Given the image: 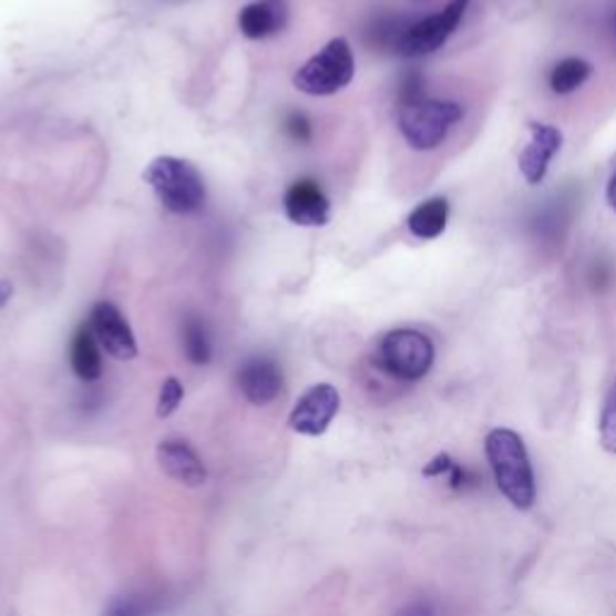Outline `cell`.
<instances>
[{
	"label": "cell",
	"instance_id": "cell-18",
	"mask_svg": "<svg viewBox=\"0 0 616 616\" xmlns=\"http://www.w3.org/2000/svg\"><path fill=\"white\" fill-rule=\"evenodd\" d=\"M154 612L157 605L147 595H116L106 602L102 616H152Z\"/></svg>",
	"mask_w": 616,
	"mask_h": 616
},
{
	"label": "cell",
	"instance_id": "cell-15",
	"mask_svg": "<svg viewBox=\"0 0 616 616\" xmlns=\"http://www.w3.org/2000/svg\"><path fill=\"white\" fill-rule=\"evenodd\" d=\"M448 213H451V205H448L445 198H431L412 209L408 217V229L422 242L437 239V236L445 232Z\"/></svg>",
	"mask_w": 616,
	"mask_h": 616
},
{
	"label": "cell",
	"instance_id": "cell-20",
	"mask_svg": "<svg viewBox=\"0 0 616 616\" xmlns=\"http://www.w3.org/2000/svg\"><path fill=\"white\" fill-rule=\"evenodd\" d=\"M181 400H184V386H181L178 378H166V381L162 383V390H160L157 417H162V419L172 417L178 410Z\"/></svg>",
	"mask_w": 616,
	"mask_h": 616
},
{
	"label": "cell",
	"instance_id": "cell-10",
	"mask_svg": "<svg viewBox=\"0 0 616 616\" xmlns=\"http://www.w3.org/2000/svg\"><path fill=\"white\" fill-rule=\"evenodd\" d=\"M564 135L554 125L547 123H530V143L517 157V166L530 186H537L550 172V162L554 154L562 150Z\"/></svg>",
	"mask_w": 616,
	"mask_h": 616
},
{
	"label": "cell",
	"instance_id": "cell-29",
	"mask_svg": "<svg viewBox=\"0 0 616 616\" xmlns=\"http://www.w3.org/2000/svg\"><path fill=\"white\" fill-rule=\"evenodd\" d=\"M414 3H427V0H414Z\"/></svg>",
	"mask_w": 616,
	"mask_h": 616
},
{
	"label": "cell",
	"instance_id": "cell-3",
	"mask_svg": "<svg viewBox=\"0 0 616 616\" xmlns=\"http://www.w3.org/2000/svg\"><path fill=\"white\" fill-rule=\"evenodd\" d=\"M462 119V106L455 102L441 100H414L408 104H400L398 111V129L412 150L429 152L443 145L448 133Z\"/></svg>",
	"mask_w": 616,
	"mask_h": 616
},
{
	"label": "cell",
	"instance_id": "cell-13",
	"mask_svg": "<svg viewBox=\"0 0 616 616\" xmlns=\"http://www.w3.org/2000/svg\"><path fill=\"white\" fill-rule=\"evenodd\" d=\"M289 6L287 0H254L239 12V30L246 39H268L287 27Z\"/></svg>",
	"mask_w": 616,
	"mask_h": 616
},
{
	"label": "cell",
	"instance_id": "cell-1",
	"mask_svg": "<svg viewBox=\"0 0 616 616\" xmlns=\"http://www.w3.org/2000/svg\"><path fill=\"white\" fill-rule=\"evenodd\" d=\"M484 448L501 494L521 511L535 506V470H532L523 439L511 429H494L489 431Z\"/></svg>",
	"mask_w": 616,
	"mask_h": 616
},
{
	"label": "cell",
	"instance_id": "cell-27",
	"mask_svg": "<svg viewBox=\"0 0 616 616\" xmlns=\"http://www.w3.org/2000/svg\"><path fill=\"white\" fill-rule=\"evenodd\" d=\"M607 203H609V207L616 213V172H614V176L609 178V184H607Z\"/></svg>",
	"mask_w": 616,
	"mask_h": 616
},
{
	"label": "cell",
	"instance_id": "cell-4",
	"mask_svg": "<svg viewBox=\"0 0 616 616\" xmlns=\"http://www.w3.org/2000/svg\"><path fill=\"white\" fill-rule=\"evenodd\" d=\"M433 359H437L433 342L424 332L412 328L390 330L388 335H383V340L378 342L376 352L378 369L404 383L422 381L431 371Z\"/></svg>",
	"mask_w": 616,
	"mask_h": 616
},
{
	"label": "cell",
	"instance_id": "cell-7",
	"mask_svg": "<svg viewBox=\"0 0 616 616\" xmlns=\"http://www.w3.org/2000/svg\"><path fill=\"white\" fill-rule=\"evenodd\" d=\"M340 393L330 383H318L308 388L306 393L294 404L289 414L291 431L301 437H320L332 424V419L340 412Z\"/></svg>",
	"mask_w": 616,
	"mask_h": 616
},
{
	"label": "cell",
	"instance_id": "cell-8",
	"mask_svg": "<svg viewBox=\"0 0 616 616\" xmlns=\"http://www.w3.org/2000/svg\"><path fill=\"white\" fill-rule=\"evenodd\" d=\"M88 326L109 357H114L119 361H131L137 357V342H135L133 328L129 320H125V316L119 311V306H114L111 301L94 304Z\"/></svg>",
	"mask_w": 616,
	"mask_h": 616
},
{
	"label": "cell",
	"instance_id": "cell-5",
	"mask_svg": "<svg viewBox=\"0 0 616 616\" xmlns=\"http://www.w3.org/2000/svg\"><path fill=\"white\" fill-rule=\"evenodd\" d=\"M355 53L349 41L338 37L311 55L294 75V88L308 96H330L355 80Z\"/></svg>",
	"mask_w": 616,
	"mask_h": 616
},
{
	"label": "cell",
	"instance_id": "cell-19",
	"mask_svg": "<svg viewBox=\"0 0 616 616\" xmlns=\"http://www.w3.org/2000/svg\"><path fill=\"white\" fill-rule=\"evenodd\" d=\"M599 441H602V448H605L607 453L616 455V381L609 388L605 404H602Z\"/></svg>",
	"mask_w": 616,
	"mask_h": 616
},
{
	"label": "cell",
	"instance_id": "cell-24",
	"mask_svg": "<svg viewBox=\"0 0 616 616\" xmlns=\"http://www.w3.org/2000/svg\"><path fill=\"white\" fill-rule=\"evenodd\" d=\"M451 465H453V458L448 453H441L424 468V474H427V478H445L448 470H451Z\"/></svg>",
	"mask_w": 616,
	"mask_h": 616
},
{
	"label": "cell",
	"instance_id": "cell-25",
	"mask_svg": "<svg viewBox=\"0 0 616 616\" xmlns=\"http://www.w3.org/2000/svg\"><path fill=\"white\" fill-rule=\"evenodd\" d=\"M400 616H433V609L427 605V602H414V605H408Z\"/></svg>",
	"mask_w": 616,
	"mask_h": 616
},
{
	"label": "cell",
	"instance_id": "cell-6",
	"mask_svg": "<svg viewBox=\"0 0 616 616\" xmlns=\"http://www.w3.org/2000/svg\"><path fill=\"white\" fill-rule=\"evenodd\" d=\"M470 0H451L437 16L412 22L398 41V53L408 59H422L433 51H439L448 39L455 34L462 18H465Z\"/></svg>",
	"mask_w": 616,
	"mask_h": 616
},
{
	"label": "cell",
	"instance_id": "cell-23",
	"mask_svg": "<svg viewBox=\"0 0 616 616\" xmlns=\"http://www.w3.org/2000/svg\"><path fill=\"white\" fill-rule=\"evenodd\" d=\"M424 94V78L422 73H417V70H410L408 75L402 78L400 82V104H408L414 100H422Z\"/></svg>",
	"mask_w": 616,
	"mask_h": 616
},
{
	"label": "cell",
	"instance_id": "cell-2",
	"mask_svg": "<svg viewBox=\"0 0 616 616\" xmlns=\"http://www.w3.org/2000/svg\"><path fill=\"white\" fill-rule=\"evenodd\" d=\"M143 181L157 195V201L174 215H195L205 205L207 191L203 174L188 160L170 157V154L152 160L143 174Z\"/></svg>",
	"mask_w": 616,
	"mask_h": 616
},
{
	"label": "cell",
	"instance_id": "cell-17",
	"mask_svg": "<svg viewBox=\"0 0 616 616\" xmlns=\"http://www.w3.org/2000/svg\"><path fill=\"white\" fill-rule=\"evenodd\" d=\"M593 75V65L583 59H564L550 73V88L554 94H571L583 88Z\"/></svg>",
	"mask_w": 616,
	"mask_h": 616
},
{
	"label": "cell",
	"instance_id": "cell-9",
	"mask_svg": "<svg viewBox=\"0 0 616 616\" xmlns=\"http://www.w3.org/2000/svg\"><path fill=\"white\" fill-rule=\"evenodd\" d=\"M285 215L297 227H326L330 222V201L314 178H297L285 191Z\"/></svg>",
	"mask_w": 616,
	"mask_h": 616
},
{
	"label": "cell",
	"instance_id": "cell-26",
	"mask_svg": "<svg viewBox=\"0 0 616 616\" xmlns=\"http://www.w3.org/2000/svg\"><path fill=\"white\" fill-rule=\"evenodd\" d=\"M10 297H12V283H8V279H0V308L8 306Z\"/></svg>",
	"mask_w": 616,
	"mask_h": 616
},
{
	"label": "cell",
	"instance_id": "cell-14",
	"mask_svg": "<svg viewBox=\"0 0 616 616\" xmlns=\"http://www.w3.org/2000/svg\"><path fill=\"white\" fill-rule=\"evenodd\" d=\"M70 367L73 373L85 383H94L102 378L104 361H102V347L96 342L94 332L85 324L75 330L73 340H70Z\"/></svg>",
	"mask_w": 616,
	"mask_h": 616
},
{
	"label": "cell",
	"instance_id": "cell-12",
	"mask_svg": "<svg viewBox=\"0 0 616 616\" xmlns=\"http://www.w3.org/2000/svg\"><path fill=\"white\" fill-rule=\"evenodd\" d=\"M160 468L172 480L184 486H203L207 482V470L201 455L193 451L191 443L184 439H166L157 445Z\"/></svg>",
	"mask_w": 616,
	"mask_h": 616
},
{
	"label": "cell",
	"instance_id": "cell-28",
	"mask_svg": "<svg viewBox=\"0 0 616 616\" xmlns=\"http://www.w3.org/2000/svg\"><path fill=\"white\" fill-rule=\"evenodd\" d=\"M614 34H616V12H614Z\"/></svg>",
	"mask_w": 616,
	"mask_h": 616
},
{
	"label": "cell",
	"instance_id": "cell-11",
	"mask_svg": "<svg viewBox=\"0 0 616 616\" xmlns=\"http://www.w3.org/2000/svg\"><path fill=\"white\" fill-rule=\"evenodd\" d=\"M236 383H239L242 396L250 404H270L279 393H283V369L270 357H250L242 363L239 373H236Z\"/></svg>",
	"mask_w": 616,
	"mask_h": 616
},
{
	"label": "cell",
	"instance_id": "cell-21",
	"mask_svg": "<svg viewBox=\"0 0 616 616\" xmlns=\"http://www.w3.org/2000/svg\"><path fill=\"white\" fill-rule=\"evenodd\" d=\"M283 129L294 140V143L306 145V143H311V137H314V125H311V121H308L304 111H289Z\"/></svg>",
	"mask_w": 616,
	"mask_h": 616
},
{
	"label": "cell",
	"instance_id": "cell-22",
	"mask_svg": "<svg viewBox=\"0 0 616 616\" xmlns=\"http://www.w3.org/2000/svg\"><path fill=\"white\" fill-rule=\"evenodd\" d=\"M448 486L451 489H455V492H472V489H478L480 484H482V480L478 478V472H472L470 468H465V465H460V462H455L453 460V465H451V470H448Z\"/></svg>",
	"mask_w": 616,
	"mask_h": 616
},
{
	"label": "cell",
	"instance_id": "cell-16",
	"mask_svg": "<svg viewBox=\"0 0 616 616\" xmlns=\"http://www.w3.org/2000/svg\"><path fill=\"white\" fill-rule=\"evenodd\" d=\"M181 342H184L186 359L195 367H205L213 359V338L205 320L198 316H188L184 320V330H181Z\"/></svg>",
	"mask_w": 616,
	"mask_h": 616
}]
</instances>
